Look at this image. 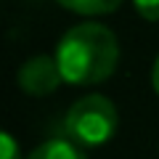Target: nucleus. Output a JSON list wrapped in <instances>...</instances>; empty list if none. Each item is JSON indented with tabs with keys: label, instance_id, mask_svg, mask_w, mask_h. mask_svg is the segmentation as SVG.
Instances as JSON below:
<instances>
[{
	"label": "nucleus",
	"instance_id": "obj_7",
	"mask_svg": "<svg viewBox=\"0 0 159 159\" xmlns=\"http://www.w3.org/2000/svg\"><path fill=\"white\" fill-rule=\"evenodd\" d=\"M0 159H21L19 154V143L11 133H3L0 135Z\"/></svg>",
	"mask_w": 159,
	"mask_h": 159
},
{
	"label": "nucleus",
	"instance_id": "obj_4",
	"mask_svg": "<svg viewBox=\"0 0 159 159\" xmlns=\"http://www.w3.org/2000/svg\"><path fill=\"white\" fill-rule=\"evenodd\" d=\"M27 159H88L82 146H77L69 138H51V141L40 143Z\"/></svg>",
	"mask_w": 159,
	"mask_h": 159
},
{
	"label": "nucleus",
	"instance_id": "obj_2",
	"mask_svg": "<svg viewBox=\"0 0 159 159\" xmlns=\"http://www.w3.org/2000/svg\"><path fill=\"white\" fill-rule=\"evenodd\" d=\"M117 125L119 114L111 98L101 96V93H90V96H82L80 101H74L72 109L66 111L64 135L82 148H98L114 138Z\"/></svg>",
	"mask_w": 159,
	"mask_h": 159
},
{
	"label": "nucleus",
	"instance_id": "obj_8",
	"mask_svg": "<svg viewBox=\"0 0 159 159\" xmlns=\"http://www.w3.org/2000/svg\"><path fill=\"white\" fill-rule=\"evenodd\" d=\"M151 85H154V90H157V96H159V56H157V61H154V69H151Z\"/></svg>",
	"mask_w": 159,
	"mask_h": 159
},
{
	"label": "nucleus",
	"instance_id": "obj_5",
	"mask_svg": "<svg viewBox=\"0 0 159 159\" xmlns=\"http://www.w3.org/2000/svg\"><path fill=\"white\" fill-rule=\"evenodd\" d=\"M61 8L80 16H103V13H114L122 0H56Z\"/></svg>",
	"mask_w": 159,
	"mask_h": 159
},
{
	"label": "nucleus",
	"instance_id": "obj_1",
	"mask_svg": "<svg viewBox=\"0 0 159 159\" xmlns=\"http://www.w3.org/2000/svg\"><path fill=\"white\" fill-rule=\"evenodd\" d=\"M56 64L69 85H98L109 80L119 61V43L109 27L85 21L72 27L56 45Z\"/></svg>",
	"mask_w": 159,
	"mask_h": 159
},
{
	"label": "nucleus",
	"instance_id": "obj_3",
	"mask_svg": "<svg viewBox=\"0 0 159 159\" xmlns=\"http://www.w3.org/2000/svg\"><path fill=\"white\" fill-rule=\"evenodd\" d=\"M16 82H19V88H21L27 96L43 98V96L56 93L58 85L64 82V77H61V69H58L56 58L34 56V58H29V61H24L21 66H19Z\"/></svg>",
	"mask_w": 159,
	"mask_h": 159
},
{
	"label": "nucleus",
	"instance_id": "obj_6",
	"mask_svg": "<svg viewBox=\"0 0 159 159\" xmlns=\"http://www.w3.org/2000/svg\"><path fill=\"white\" fill-rule=\"evenodd\" d=\"M133 8L146 21H159V0H133Z\"/></svg>",
	"mask_w": 159,
	"mask_h": 159
}]
</instances>
